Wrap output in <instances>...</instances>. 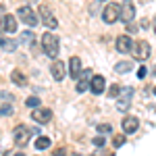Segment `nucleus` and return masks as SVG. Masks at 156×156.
<instances>
[{
    "label": "nucleus",
    "instance_id": "f257e3e1",
    "mask_svg": "<svg viewBox=\"0 0 156 156\" xmlns=\"http://www.w3.org/2000/svg\"><path fill=\"white\" fill-rule=\"evenodd\" d=\"M42 48H44V54H46V56H50V58L56 60V56H58V50H60L58 36H54L52 31L42 34Z\"/></svg>",
    "mask_w": 156,
    "mask_h": 156
},
{
    "label": "nucleus",
    "instance_id": "f03ea898",
    "mask_svg": "<svg viewBox=\"0 0 156 156\" xmlns=\"http://www.w3.org/2000/svg\"><path fill=\"white\" fill-rule=\"evenodd\" d=\"M133 58L135 60H148L150 58V54H152V48H150V44L146 42V40H137L135 44H133V50H131Z\"/></svg>",
    "mask_w": 156,
    "mask_h": 156
},
{
    "label": "nucleus",
    "instance_id": "7ed1b4c3",
    "mask_svg": "<svg viewBox=\"0 0 156 156\" xmlns=\"http://www.w3.org/2000/svg\"><path fill=\"white\" fill-rule=\"evenodd\" d=\"M12 142L17 146H27V142H29V137H31V129L27 127V125H17L15 129H12Z\"/></svg>",
    "mask_w": 156,
    "mask_h": 156
},
{
    "label": "nucleus",
    "instance_id": "20e7f679",
    "mask_svg": "<svg viewBox=\"0 0 156 156\" xmlns=\"http://www.w3.org/2000/svg\"><path fill=\"white\" fill-rule=\"evenodd\" d=\"M37 17L42 19V23L46 25L48 29H56V27H58V21H56V17L52 15V11H50L46 4H40V6H37Z\"/></svg>",
    "mask_w": 156,
    "mask_h": 156
},
{
    "label": "nucleus",
    "instance_id": "39448f33",
    "mask_svg": "<svg viewBox=\"0 0 156 156\" xmlns=\"http://www.w3.org/2000/svg\"><path fill=\"white\" fill-rule=\"evenodd\" d=\"M119 19H121V6L115 4V2H108L106 6L102 9V21L110 25L115 21H119Z\"/></svg>",
    "mask_w": 156,
    "mask_h": 156
},
{
    "label": "nucleus",
    "instance_id": "423d86ee",
    "mask_svg": "<svg viewBox=\"0 0 156 156\" xmlns=\"http://www.w3.org/2000/svg\"><path fill=\"white\" fill-rule=\"evenodd\" d=\"M17 17H19L23 23H27L29 27H36V25H37V15L34 12V9H31L29 4L19 6V9H17Z\"/></svg>",
    "mask_w": 156,
    "mask_h": 156
},
{
    "label": "nucleus",
    "instance_id": "0eeeda50",
    "mask_svg": "<svg viewBox=\"0 0 156 156\" xmlns=\"http://www.w3.org/2000/svg\"><path fill=\"white\" fill-rule=\"evenodd\" d=\"M133 19H135V4L133 2H123L121 4V19L125 25H131Z\"/></svg>",
    "mask_w": 156,
    "mask_h": 156
},
{
    "label": "nucleus",
    "instance_id": "6e6552de",
    "mask_svg": "<svg viewBox=\"0 0 156 156\" xmlns=\"http://www.w3.org/2000/svg\"><path fill=\"white\" fill-rule=\"evenodd\" d=\"M121 127H123V133L129 135V133H135L137 127H140V119L133 117V115H125V119L121 121Z\"/></svg>",
    "mask_w": 156,
    "mask_h": 156
},
{
    "label": "nucleus",
    "instance_id": "1a4fd4ad",
    "mask_svg": "<svg viewBox=\"0 0 156 156\" xmlns=\"http://www.w3.org/2000/svg\"><path fill=\"white\" fill-rule=\"evenodd\" d=\"M133 42L131 36H127V34H123V36L117 37V42H115V46H117V52H121V54H125V52H131L133 50Z\"/></svg>",
    "mask_w": 156,
    "mask_h": 156
},
{
    "label": "nucleus",
    "instance_id": "9d476101",
    "mask_svg": "<svg viewBox=\"0 0 156 156\" xmlns=\"http://www.w3.org/2000/svg\"><path fill=\"white\" fill-rule=\"evenodd\" d=\"M92 71L90 69H83V73L79 75V79H77V85H75V90L79 92V94H83L85 90H90V85H92Z\"/></svg>",
    "mask_w": 156,
    "mask_h": 156
},
{
    "label": "nucleus",
    "instance_id": "9b49d317",
    "mask_svg": "<svg viewBox=\"0 0 156 156\" xmlns=\"http://www.w3.org/2000/svg\"><path fill=\"white\" fill-rule=\"evenodd\" d=\"M31 119L36 121V123H40V125H46L50 119H52V110L50 108H36V110H31Z\"/></svg>",
    "mask_w": 156,
    "mask_h": 156
},
{
    "label": "nucleus",
    "instance_id": "f8f14e48",
    "mask_svg": "<svg viewBox=\"0 0 156 156\" xmlns=\"http://www.w3.org/2000/svg\"><path fill=\"white\" fill-rule=\"evenodd\" d=\"M50 75H52L56 81H62V79H65V75H67L65 62H62V60H54V62L50 65Z\"/></svg>",
    "mask_w": 156,
    "mask_h": 156
},
{
    "label": "nucleus",
    "instance_id": "ddd939ff",
    "mask_svg": "<svg viewBox=\"0 0 156 156\" xmlns=\"http://www.w3.org/2000/svg\"><path fill=\"white\" fill-rule=\"evenodd\" d=\"M81 73H83V69H81V58L79 56H71L69 58V75H71L73 79H79Z\"/></svg>",
    "mask_w": 156,
    "mask_h": 156
},
{
    "label": "nucleus",
    "instance_id": "4468645a",
    "mask_svg": "<svg viewBox=\"0 0 156 156\" xmlns=\"http://www.w3.org/2000/svg\"><path fill=\"white\" fill-rule=\"evenodd\" d=\"M2 31L4 34H15L17 31V19L12 15H2Z\"/></svg>",
    "mask_w": 156,
    "mask_h": 156
},
{
    "label": "nucleus",
    "instance_id": "2eb2a0df",
    "mask_svg": "<svg viewBox=\"0 0 156 156\" xmlns=\"http://www.w3.org/2000/svg\"><path fill=\"white\" fill-rule=\"evenodd\" d=\"M90 90H92V94H102V92L106 90V79H104L102 75H94Z\"/></svg>",
    "mask_w": 156,
    "mask_h": 156
},
{
    "label": "nucleus",
    "instance_id": "dca6fc26",
    "mask_svg": "<svg viewBox=\"0 0 156 156\" xmlns=\"http://www.w3.org/2000/svg\"><path fill=\"white\" fill-rule=\"evenodd\" d=\"M11 81H12L15 85H19V87H25V85L29 83L27 75H25L23 71H19V69H15V71H11Z\"/></svg>",
    "mask_w": 156,
    "mask_h": 156
},
{
    "label": "nucleus",
    "instance_id": "f3484780",
    "mask_svg": "<svg viewBox=\"0 0 156 156\" xmlns=\"http://www.w3.org/2000/svg\"><path fill=\"white\" fill-rule=\"evenodd\" d=\"M11 102H12V96H11V94H6V92H2V110H0V112H2L4 119L12 115V104H11Z\"/></svg>",
    "mask_w": 156,
    "mask_h": 156
},
{
    "label": "nucleus",
    "instance_id": "a211bd4d",
    "mask_svg": "<svg viewBox=\"0 0 156 156\" xmlns=\"http://www.w3.org/2000/svg\"><path fill=\"white\" fill-rule=\"evenodd\" d=\"M131 69H133V62H131V60H121V62L115 65V71H117V73H129Z\"/></svg>",
    "mask_w": 156,
    "mask_h": 156
},
{
    "label": "nucleus",
    "instance_id": "6ab92c4d",
    "mask_svg": "<svg viewBox=\"0 0 156 156\" xmlns=\"http://www.w3.org/2000/svg\"><path fill=\"white\" fill-rule=\"evenodd\" d=\"M2 52H15V48H17V42L15 40H6V37H2Z\"/></svg>",
    "mask_w": 156,
    "mask_h": 156
},
{
    "label": "nucleus",
    "instance_id": "aec40b11",
    "mask_svg": "<svg viewBox=\"0 0 156 156\" xmlns=\"http://www.w3.org/2000/svg\"><path fill=\"white\" fill-rule=\"evenodd\" d=\"M36 148L37 150H46V148H50V140L46 137V135H40L36 140Z\"/></svg>",
    "mask_w": 156,
    "mask_h": 156
},
{
    "label": "nucleus",
    "instance_id": "412c9836",
    "mask_svg": "<svg viewBox=\"0 0 156 156\" xmlns=\"http://www.w3.org/2000/svg\"><path fill=\"white\" fill-rule=\"evenodd\" d=\"M25 106L34 108V110H36V108H40V98H37V96H29L27 100H25Z\"/></svg>",
    "mask_w": 156,
    "mask_h": 156
},
{
    "label": "nucleus",
    "instance_id": "4be33fe9",
    "mask_svg": "<svg viewBox=\"0 0 156 156\" xmlns=\"http://www.w3.org/2000/svg\"><path fill=\"white\" fill-rule=\"evenodd\" d=\"M34 40H36V36H34L31 31H23V34H21V44H31Z\"/></svg>",
    "mask_w": 156,
    "mask_h": 156
},
{
    "label": "nucleus",
    "instance_id": "5701e85b",
    "mask_svg": "<svg viewBox=\"0 0 156 156\" xmlns=\"http://www.w3.org/2000/svg\"><path fill=\"white\" fill-rule=\"evenodd\" d=\"M98 133H112V125L110 123H98Z\"/></svg>",
    "mask_w": 156,
    "mask_h": 156
},
{
    "label": "nucleus",
    "instance_id": "b1692460",
    "mask_svg": "<svg viewBox=\"0 0 156 156\" xmlns=\"http://www.w3.org/2000/svg\"><path fill=\"white\" fill-rule=\"evenodd\" d=\"M121 92H123V87H121V85H117V83L108 87V96H110V98H117V96L121 94Z\"/></svg>",
    "mask_w": 156,
    "mask_h": 156
},
{
    "label": "nucleus",
    "instance_id": "393cba45",
    "mask_svg": "<svg viewBox=\"0 0 156 156\" xmlns=\"http://www.w3.org/2000/svg\"><path fill=\"white\" fill-rule=\"evenodd\" d=\"M123 144H125V133H121V135H112V146H115V148H121Z\"/></svg>",
    "mask_w": 156,
    "mask_h": 156
},
{
    "label": "nucleus",
    "instance_id": "a878e982",
    "mask_svg": "<svg viewBox=\"0 0 156 156\" xmlns=\"http://www.w3.org/2000/svg\"><path fill=\"white\" fill-rule=\"evenodd\" d=\"M92 144L96 146V148H102V146L106 144V137H104V135H96V137H94V142H92Z\"/></svg>",
    "mask_w": 156,
    "mask_h": 156
},
{
    "label": "nucleus",
    "instance_id": "bb28decb",
    "mask_svg": "<svg viewBox=\"0 0 156 156\" xmlns=\"http://www.w3.org/2000/svg\"><path fill=\"white\" fill-rule=\"evenodd\" d=\"M146 75H148V67H144V65H142V67L137 69V77H140V79H144Z\"/></svg>",
    "mask_w": 156,
    "mask_h": 156
},
{
    "label": "nucleus",
    "instance_id": "cd10ccee",
    "mask_svg": "<svg viewBox=\"0 0 156 156\" xmlns=\"http://www.w3.org/2000/svg\"><path fill=\"white\" fill-rule=\"evenodd\" d=\"M117 108H119V110H127V108H129V102H123V100H119Z\"/></svg>",
    "mask_w": 156,
    "mask_h": 156
},
{
    "label": "nucleus",
    "instance_id": "c85d7f7f",
    "mask_svg": "<svg viewBox=\"0 0 156 156\" xmlns=\"http://www.w3.org/2000/svg\"><path fill=\"white\" fill-rule=\"evenodd\" d=\"M127 29H129V34H135V31H137V25H127Z\"/></svg>",
    "mask_w": 156,
    "mask_h": 156
},
{
    "label": "nucleus",
    "instance_id": "c756f323",
    "mask_svg": "<svg viewBox=\"0 0 156 156\" xmlns=\"http://www.w3.org/2000/svg\"><path fill=\"white\" fill-rule=\"evenodd\" d=\"M52 156H65V150L60 148V150H56V152H52Z\"/></svg>",
    "mask_w": 156,
    "mask_h": 156
},
{
    "label": "nucleus",
    "instance_id": "7c9ffc66",
    "mask_svg": "<svg viewBox=\"0 0 156 156\" xmlns=\"http://www.w3.org/2000/svg\"><path fill=\"white\" fill-rule=\"evenodd\" d=\"M12 156H25V152H15Z\"/></svg>",
    "mask_w": 156,
    "mask_h": 156
},
{
    "label": "nucleus",
    "instance_id": "2f4dec72",
    "mask_svg": "<svg viewBox=\"0 0 156 156\" xmlns=\"http://www.w3.org/2000/svg\"><path fill=\"white\" fill-rule=\"evenodd\" d=\"M152 73H154V75H156V65H154V67H152Z\"/></svg>",
    "mask_w": 156,
    "mask_h": 156
},
{
    "label": "nucleus",
    "instance_id": "473e14b6",
    "mask_svg": "<svg viewBox=\"0 0 156 156\" xmlns=\"http://www.w3.org/2000/svg\"><path fill=\"white\" fill-rule=\"evenodd\" d=\"M154 34H156V17H154Z\"/></svg>",
    "mask_w": 156,
    "mask_h": 156
},
{
    "label": "nucleus",
    "instance_id": "72a5a7b5",
    "mask_svg": "<svg viewBox=\"0 0 156 156\" xmlns=\"http://www.w3.org/2000/svg\"><path fill=\"white\" fill-rule=\"evenodd\" d=\"M154 96H156V85H154Z\"/></svg>",
    "mask_w": 156,
    "mask_h": 156
},
{
    "label": "nucleus",
    "instance_id": "f704fd0d",
    "mask_svg": "<svg viewBox=\"0 0 156 156\" xmlns=\"http://www.w3.org/2000/svg\"><path fill=\"white\" fill-rule=\"evenodd\" d=\"M110 156H112V154H110Z\"/></svg>",
    "mask_w": 156,
    "mask_h": 156
}]
</instances>
